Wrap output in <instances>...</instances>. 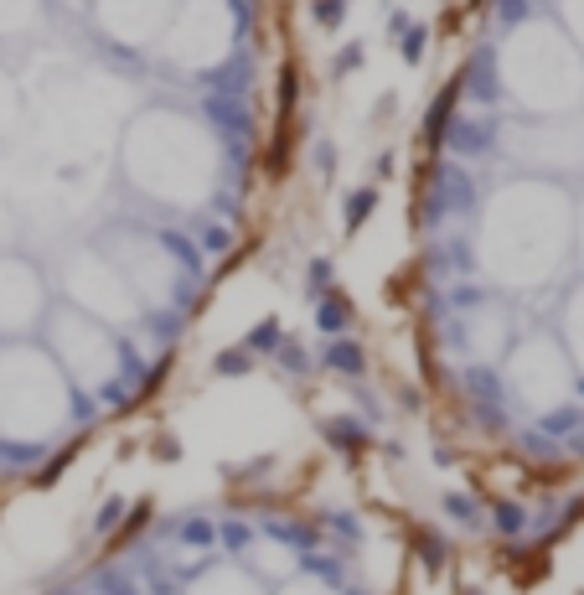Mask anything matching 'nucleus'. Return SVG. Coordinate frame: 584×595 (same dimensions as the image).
<instances>
[{
	"label": "nucleus",
	"mask_w": 584,
	"mask_h": 595,
	"mask_svg": "<svg viewBox=\"0 0 584 595\" xmlns=\"http://www.w3.org/2000/svg\"><path fill=\"white\" fill-rule=\"evenodd\" d=\"M481 207V192L471 182V171L460 161H440L429 171V187L419 192L414 213H424V223H445V218H471Z\"/></svg>",
	"instance_id": "obj_1"
},
{
	"label": "nucleus",
	"mask_w": 584,
	"mask_h": 595,
	"mask_svg": "<svg viewBox=\"0 0 584 595\" xmlns=\"http://www.w3.org/2000/svg\"><path fill=\"white\" fill-rule=\"evenodd\" d=\"M445 151L466 156V161L491 156V151H497V119H491V114H455L450 130H445Z\"/></svg>",
	"instance_id": "obj_2"
},
{
	"label": "nucleus",
	"mask_w": 584,
	"mask_h": 595,
	"mask_svg": "<svg viewBox=\"0 0 584 595\" xmlns=\"http://www.w3.org/2000/svg\"><path fill=\"white\" fill-rule=\"evenodd\" d=\"M460 78V99H476V104H497L502 99V83H497V47L481 42L471 52V63L455 73Z\"/></svg>",
	"instance_id": "obj_3"
},
{
	"label": "nucleus",
	"mask_w": 584,
	"mask_h": 595,
	"mask_svg": "<svg viewBox=\"0 0 584 595\" xmlns=\"http://www.w3.org/2000/svg\"><path fill=\"white\" fill-rule=\"evenodd\" d=\"M202 114H207V125L233 145V151L254 140V109L243 104V99H218V94H212V99L202 104Z\"/></svg>",
	"instance_id": "obj_4"
},
{
	"label": "nucleus",
	"mask_w": 584,
	"mask_h": 595,
	"mask_svg": "<svg viewBox=\"0 0 584 595\" xmlns=\"http://www.w3.org/2000/svg\"><path fill=\"white\" fill-rule=\"evenodd\" d=\"M424 270L435 275V280H450V275L471 280V275H476V254H471V238H466V233H445L440 244L424 254Z\"/></svg>",
	"instance_id": "obj_5"
},
{
	"label": "nucleus",
	"mask_w": 584,
	"mask_h": 595,
	"mask_svg": "<svg viewBox=\"0 0 584 595\" xmlns=\"http://www.w3.org/2000/svg\"><path fill=\"white\" fill-rule=\"evenodd\" d=\"M455 104H460V78H450L440 94L429 99V109H424V151H429V156L445 151V130H450V119L460 114Z\"/></svg>",
	"instance_id": "obj_6"
},
{
	"label": "nucleus",
	"mask_w": 584,
	"mask_h": 595,
	"mask_svg": "<svg viewBox=\"0 0 584 595\" xmlns=\"http://www.w3.org/2000/svg\"><path fill=\"white\" fill-rule=\"evenodd\" d=\"M352 321H357V311H352V301H347L342 290H331V295H321V301H316V332H326V342L331 337H347Z\"/></svg>",
	"instance_id": "obj_7"
},
{
	"label": "nucleus",
	"mask_w": 584,
	"mask_h": 595,
	"mask_svg": "<svg viewBox=\"0 0 584 595\" xmlns=\"http://www.w3.org/2000/svg\"><path fill=\"white\" fill-rule=\"evenodd\" d=\"M249 78H254L249 57H233V63H223L218 73H202V83H207L218 99H243V94H249Z\"/></svg>",
	"instance_id": "obj_8"
},
{
	"label": "nucleus",
	"mask_w": 584,
	"mask_h": 595,
	"mask_svg": "<svg viewBox=\"0 0 584 595\" xmlns=\"http://www.w3.org/2000/svg\"><path fill=\"white\" fill-rule=\"evenodd\" d=\"M321 363H326L331 373H342V378H362V373H367V352H362V342H352V337H331L326 352H321Z\"/></svg>",
	"instance_id": "obj_9"
},
{
	"label": "nucleus",
	"mask_w": 584,
	"mask_h": 595,
	"mask_svg": "<svg viewBox=\"0 0 584 595\" xmlns=\"http://www.w3.org/2000/svg\"><path fill=\"white\" fill-rule=\"evenodd\" d=\"M321 435H326L331 451H362V445H373L367 425H362V420H352V414H336V420H326V425H321Z\"/></svg>",
	"instance_id": "obj_10"
},
{
	"label": "nucleus",
	"mask_w": 584,
	"mask_h": 595,
	"mask_svg": "<svg viewBox=\"0 0 584 595\" xmlns=\"http://www.w3.org/2000/svg\"><path fill=\"white\" fill-rule=\"evenodd\" d=\"M378 202H383V192H378L373 182H367V187H352V192L342 197V223H347V233H357L367 218H373Z\"/></svg>",
	"instance_id": "obj_11"
},
{
	"label": "nucleus",
	"mask_w": 584,
	"mask_h": 595,
	"mask_svg": "<svg viewBox=\"0 0 584 595\" xmlns=\"http://www.w3.org/2000/svg\"><path fill=\"white\" fill-rule=\"evenodd\" d=\"M491 528L502 533V539H522V533H528V508H522V502H491Z\"/></svg>",
	"instance_id": "obj_12"
},
{
	"label": "nucleus",
	"mask_w": 584,
	"mask_h": 595,
	"mask_svg": "<svg viewBox=\"0 0 584 595\" xmlns=\"http://www.w3.org/2000/svg\"><path fill=\"white\" fill-rule=\"evenodd\" d=\"M579 420H584V409L559 404V409H548L543 420H538V435H548V440H569V435L579 430Z\"/></svg>",
	"instance_id": "obj_13"
},
{
	"label": "nucleus",
	"mask_w": 584,
	"mask_h": 595,
	"mask_svg": "<svg viewBox=\"0 0 584 595\" xmlns=\"http://www.w3.org/2000/svg\"><path fill=\"white\" fill-rule=\"evenodd\" d=\"M233 249V228L228 223H197V254H207V259H223Z\"/></svg>",
	"instance_id": "obj_14"
},
{
	"label": "nucleus",
	"mask_w": 584,
	"mask_h": 595,
	"mask_svg": "<svg viewBox=\"0 0 584 595\" xmlns=\"http://www.w3.org/2000/svg\"><path fill=\"white\" fill-rule=\"evenodd\" d=\"M440 508H445V518L455 523V528H481V508H476V497H466V492H445L440 497Z\"/></svg>",
	"instance_id": "obj_15"
},
{
	"label": "nucleus",
	"mask_w": 584,
	"mask_h": 595,
	"mask_svg": "<svg viewBox=\"0 0 584 595\" xmlns=\"http://www.w3.org/2000/svg\"><path fill=\"white\" fill-rule=\"evenodd\" d=\"M393 47H398V57H404L409 68H419V63H424V52H429V26H424V21H409V26H404V37H398Z\"/></svg>",
	"instance_id": "obj_16"
},
{
	"label": "nucleus",
	"mask_w": 584,
	"mask_h": 595,
	"mask_svg": "<svg viewBox=\"0 0 584 595\" xmlns=\"http://www.w3.org/2000/svg\"><path fill=\"white\" fill-rule=\"evenodd\" d=\"M161 249H166V254H176V259H181V270H187V275H197V270H202V254H197V244H192L187 233L161 228Z\"/></svg>",
	"instance_id": "obj_17"
},
{
	"label": "nucleus",
	"mask_w": 584,
	"mask_h": 595,
	"mask_svg": "<svg viewBox=\"0 0 584 595\" xmlns=\"http://www.w3.org/2000/svg\"><path fill=\"white\" fill-rule=\"evenodd\" d=\"M280 342H285V332H280V321L269 316V321H259V332L243 337V352H249V357H264L269 352L274 357V347H280Z\"/></svg>",
	"instance_id": "obj_18"
},
{
	"label": "nucleus",
	"mask_w": 584,
	"mask_h": 595,
	"mask_svg": "<svg viewBox=\"0 0 584 595\" xmlns=\"http://www.w3.org/2000/svg\"><path fill=\"white\" fill-rule=\"evenodd\" d=\"M274 363H280L285 373H295V378H305V373L316 368V363H311V352H305L300 342H290V337H285L280 347H274Z\"/></svg>",
	"instance_id": "obj_19"
},
{
	"label": "nucleus",
	"mask_w": 584,
	"mask_h": 595,
	"mask_svg": "<svg viewBox=\"0 0 584 595\" xmlns=\"http://www.w3.org/2000/svg\"><path fill=\"white\" fill-rule=\"evenodd\" d=\"M176 539L192 544V549H207V544H218V523H212V518H187L176 528Z\"/></svg>",
	"instance_id": "obj_20"
},
{
	"label": "nucleus",
	"mask_w": 584,
	"mask_h": 595,
	"mask_svg": "<svg viewBox=\"0 0 584 595\" xmlns=\"http://www.w3.org/2000/svg\"><path fill=\"white\" fill-rule=\"evenodd\" d=\"M295 104H300V68L285 63V68H280V125H290Z\"/></svg>",
	"instance_id": "obj_21"
},
{
	"label": "nucleus",
	"mask_w": 584,
	"mask_h": 595,
	"mask_svg": "<svg viewBox=\"0 0 584 595\" xmlns=\"http://www.w3.org/2000/svg\"><path fill=\"white\" fill-rule=\"evenodd\" d=\"M528 16H533V6H528V0H491V21H497L502 32H512V26H522Z\"/></svg>",
	"instance_id": "obj_22"
},
{
	"label": "nucleus",
	"mask_w": 584,
	"mask_h": 595,
	"mask_svg": "<svg viewBox=\"0 0 584 595\" xmlns=\"http://www.w3.org/2000/svg\"><path fill=\"white\" fill-rule=\"evenodd\" d=\"M249 368H254V357L243 352V347H228V352L212 357V373H218V378H238V373H249Z\"/></svg>",
	"instance_id": "obj_23"
},
{
	"label": "nucleus",
	"mask_w": 584,
	"mask_h": 595,
	"mask_svg": "<svg viewBox=\"0 0 584 595\" xmlns=\"http://www.w3.org/2000/svg\"><path fill=\"white\" fill-rule=\"evenodd\" d=\"M311 16L321 32H336V26H347V0H311Z\"/></svg>",
	"instance_id": "obj_24"
},
{
	"label": "nucleus",
	"mask_w": 584,
	"mask_h": 595,
	"mask_svg": "<svg viewBox=\"0 0 584 595\" xmlns=\"http://www.w3.org/2000/svg\"><path fill=\"white\" fill-rule=\"evenodd\" d=\"M336 285V270H331V259H311V275H305V290H311V301H321V295H331Z\"/></svg>",
	"instance_id": "obj_25"
},
{
	"label": "nucleus",
	"mask_w": 584,
	"mask_h": 595,
	"mask_svg": "<svg viewBox=\"0 0 584 595\" xmlns=\"http://www.w3.org/2000/svg\"><path fill=\"white\" fill-rule=\"evenodd\" d=\"M269 176H285L290 171V125H280V130H274V145H269Z\"/></svg>",
	"instance_id": "obj_26"
},
{
	"label": "nucleus",
	"mask_w": 584,
	"mask_h": 595,
	"mask_svg": "<svg viewBox=\"0 0 584 595\" xmlns=\"http://www.w3.org/2000/svg\"><path fill=\"white\" fill-rule=\"evenodd\" d=\"M362 57H367V47H362V42H347L342 52L331 57V78H352V73L362 68Z\"/></svg>",
	"instance_id": "obj_27"
},
{
	"label": "nucleus",
	"mask_w": 584,
	"mask_h": 595,
	"mask_svg": "<svg viewBox=\"0 0 584 595\" xmlns=\"http://www.w3.org/2000/svg\"><path fill=\"white\" fill-rule=\"evenodd\" d=\"M414 549L424 554V570H440V564H445V539H435L429 528H419V533H414Z\"/></svg>",
	"instance_id": "obj_28"
},
{
	"label": "nucleus",
	"mask_w": 584,
	"mask_h": 595,
	"mask_svg": "<svg viewBox=\"0 0 584 595\" xmlns=\"http://www.w3.org/2000/svg\"><path fill=\"white\" fill-rule=\"evenodd\" d=\"M119 518H125V502H119V497H109L104 508L94 513V533H114V528H119Z\"/></svg>",
	"instance_id": "obj_29"
},
{
	"label": "nucleus",
	"mask_w": 584,
	"mask_h": 595,
	"mask_svg": "<svg viewBox=\"0 0 584 595\" xmlns=\"http://www.w3.org/2000/svg\"><path fill=\"white\" fill-rule=\"evenodd\" d=\"M311 161H316L321 176H331V171H336V145H331V140H316V145H311Z\"/></svg>",
	"instance_id": "obj_30"
},
{
	"label": "nucleus",
	"mask_w": 584,
	"mask_h": 595,
	"mask_svg": "<svg viewBox=\"0 0 584 595\" xmlns=\"http://www.w3.org/2000/svg\"><path fill=\"white\" fill-rule=\"evenodd\" d=\"M404 26H409V16H404V11H388V26H383V37H388V42H398V37H404Z\"/></svg>",
	"instance_id": "obj_31"
},
{
	"label": "nucleus",
	"mask_w": 584,
	"mask_h": 595,
	"mask_svg": "<svg viewBox=\"0 0 584 595\" xmlns=\"http://www.w3.org/2000/svg\"><path fill=\"white\" fill-rule=\"evenodd\" d=\"M373 176H378V182H388V176H393V156H388V151L373 156Z\"/></svg>",
	"instance_id": "obj_32"
},
{
	"label": "nucleus",
	"mask_w": 584,
	"mask_h": 595,
	"mask_svg": "<svg viewBox=\"0 0 584 595\" xmlns=\"http://www.w3.org/2000/svg\"><path fill=\"white\" fill-rule=\"evenodd\" d=\"M156 456H161V461H176V456H181V445H176L171 435H161V445H156Z\"/></svg>",
	"instance_id": "obj_33"
},
{
	"label": "nucleus",
	"mask_w": 584,
	"mask_h": 595,
	"mask_svg": "<svg viewBox=\"0 0 584 595\" xmlns=\"http://www.w3.org/2000/svg\"><path fill=\"white\" fill-rule=\"evenodd\" d=\"M393 104H398V94H383V99H378V119H388V114H393Z\"/></svg>",
	"instance_id": "obj_34"
},
{
	"label": "nucleus",
	"mask_w": 584,
	"mask_h": 595,
	"mask_svg": "<svg viewBox=\"0 0 584 595\" xmlns=\"http://www.w3.org/2000/svg\"><path fill=\"white\" fill-rule=\"evenodd\" d=\"M528 6H533V11H543V6H553V0H528Z\"/></svg>",
	"instance_id": "obj_35"
},
{
	"label": "nucleus",
	"mask_w": 584,
	"mask_h": 595,
	"mask_svg": "<svg viewBox=\"0 0 584 595\" xmlns=\"http://www.w3.org/2000/svg\"><path fill=\"white\" fill-rule=\"evenodd\" d=\"M579 430H584V420H579Z\"/></svg>",
	"instance_id": "obj_36"
}]
</instances>
